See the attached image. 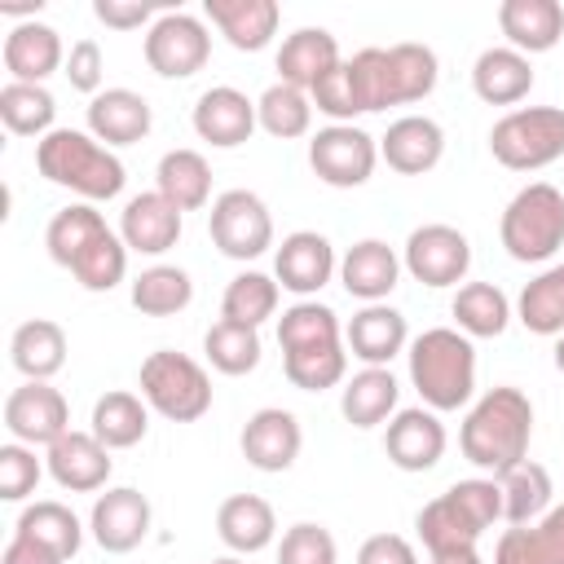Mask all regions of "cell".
Masks as SVG:
<instances>
[{
    "label": "cell",
    "instance_id": "obj_1",
    "mask_svg": "<svg viewBox=\"0 0 564 564\" xmlns=\"http://www.w3.org/2000/svg\"><path fill=\"white\" fill-rule=\"evenodd\" d=\"M529 441H533V401L511 383L480 392V401L467 410L458 427L463 458L494 480L529 458Z\"/></svg>",
    "mask_w": 564,
    "mask_h": 564
},
{
    "label": "cell",
    "instance_id": "obj_2",
    "mask_svg": "<svg viewBox=\"0 0 564 564\" xmlns=\"http://www.w3.org/2000/svg\"><path fill=\"white\" fill-rule=\"evenodd\" d=\"M35 167L44 181L79 194L84 203H110L128 181L123 159L79 128H53L44 141H35Z\"/></svg>",
    "mask_w": 564,
    "mask_h": 564
},
{
    "label": "cell",
    "instance_id": "obj_3",
    "mask_svg": "<svg viewBox=\"0 0 564 564\" xmlns=\"http://www.w3.org/2000/svg\"><path fill=\"white\" fill-rule=\"evenodd\" d=\"M498 520H502V485L494 476H471V480H454L445 494L423 502L414 529L427 555H441V551L476 546L485 529H494Z\"/></svg>",
    "mask_w": 564,
    "mask_h": 564
},
{
    "label": "cell",
    "instance_id": "obj_4",
    "mask_svg": "<svg viewBox=\"0 0 564 564\" xmlns=\"http://www.w3.org/2000/svg\"><path fill=\"white\" fill-rule=\"evenodd\" d=\"M410 383L427 410H463L476 392V348L458 326H432L410 339Z\"/></svg>",
    "mask_w": 564,
    "mask_h": 564
},
{
    "label": "cell",
    "instance_id": "obj_5",
    "mask_svg": "<svg viewBox=\"0 0 564 564\" xmlns=\"http://www.w3.org/2000/svg\"><path fill=\"white\" fill-rule=\"evenodd\" d=\"M498 238L511 260L520 264H542L564 247V189L551 181H529L516 189V198L502 207Z\"/></svg>",
    "mask_w": 564,
    "mask_h": 564
},
{
    "label": "cell",
    "instance_id": "obj_6",
    "mask_svg": "<svg viewBox=\"0 0 564 564\" xmlns=\"http://www.w3.org/2000/svg\"><path fill=\"white\" fill-rule=\"evenodd\" d=\"M137 388L145 397V405L154 414H163L167 423H194L212 410V379L207 370L176 352V348H154L145 361H141V375H137Z\"/></svg>",
    "mask_w": 564,
    "mask_h": 564
},
{
    "label": "cell",
    "instance_id": "obj_7",
    "mask_svg": "<svg viewBox=\"0 0 564 564\" xmlns=\"http://www.w3.org/2000/svg\"><path fill=\"white\" fill-rule=\"evenodd\" d=\"M489 154L511 172H538L564 159V106H520L489 128Z\"/></svg>",
    "mask_w": 564,
    "mask_h": 564
},
{
    "label": "cell",
    "instance_id": "obj_8",
    "mask_svg": "<svg viewBox=\"0 0 564 564\" xmlns=\"http://www.w3.org/2000/svg\"><path fill=\"white\" fill-rule=\"evenodd\" d=\"M207 234L212 247L229 260H256L273 247V216L260 194L251 189H225L212 198L207 212Z\"/></svg>",
    "mask_w": 564,
    "mask_h": 564
},
{
    "label": "cell",
    "instance_id": "obj_9",
    "mask_svg": "<svg viewBox=\"0 0 564 564\" xmlns=\"http://www.w3.org/2000/svg\"><path fill=\"white\" fill-rule=\"evenodd\" d=\"M379 141L357 123H326L308 141V167L330 189H357L375 176Z\"/></svg>",
    "mask_w": 564,
    "mask_h": 564
},
{
    "label": "cell",
    "instance_id": "obj_10",
    "mask_svg": "<svg viewBox=\"0 0 564 564\" xmlns=\"http://www.w3.org/2000/svg\"><path fill=\"white\" fill-rule=\"evenodd\" d=\"M145 66L163 79H189L207 66L212 57V35H207V22L194 18V13H181V9H167L159 13L150 26H145Z\"/></svg>",
    "mask_w": 564,
    "mask_h": 564
},
{
    "label": "cell",
    "instance_id": "obj_11",
    "mask_svg": "<svg viewBox=\"0 0 564 564\" xmlns=\"http://www.w3.org/2000/svg\"><path fill=\"white\" fill-rule=\"evenodd\" d=\"M401 269L423 286H458L471 269V242L454 225H419L405 238Z\"/></svg>",
    "mask_w": 564,
    "mask_h": 564
},
{
    "label": "cell",
    "instance_id": "obj_12",
    "mask_svg": "<svg viewBox=\"0 0 564 564\" xmlns=\"http://www.w3.org/2000/svg\"><path fill=\"white\" fill-rule=\"evenodd\" d=\"M154 524V507L141 489L132 485H115L106 494H97L93 511H88V533L106 555H128L150 538Z\"/></svg>",
    "mask_w": 564,
    "mask_h": 564
},
{
    "label": "cell",
    "instance_id": "obj_13",
    "mask_svg": "<svg viewBox=\"0 0 564 564\" xmlns=\"http://www.w3.org/2000/svg\"><path fill=\"white\" fill-rule=\"evenodd\" d=\"M4 427L13 441L22 445H53L57 436L70 432V405L66 397L53 388V383H40V379H26L22 388H13L4 397Z\"/></svg>",
    "mask_w": 564,
    "mask_h": 564
},
{
    "label": "cell",
    "instance_id": "obj_14",
    "mask_svg": "<svg viewBox=\"0 0 564 564\" xmlns=\"http://www.w3.org/2000/svg\"><path fill=\"white\" fill-rule=\"evenodd\" d=\"M335 273H339L335 247H330V238L317 234V229H295V234H286L282 247L273 251V278H278V286L291 291V295H300V300L317 295Z\"/></svg>",
    "mask_w": 564,
    "mask_h": 564
},
{
    "label": "cell",
    "instance_id": "obj_15",
    "mask_svg": "<svg viewBox=\"0 0 564 564\" xmlns=\"http://www.w3.org/2000/svg\"><path fill=\"white\" fill-rule=\"evenodd\" d=\"M189 119H194L198 141H207V145H216V150H238V145H247L251 132L260 128L256 101H251L247 93L229 88V84L207 88V93L194 101V115H189Z\"/></svg>",
    "mask_w": 564,
    "mask_h": 564
},
{
    "label": "cell",
    "instance_id": "obj_16",
    "mask_svg": "<svg viewBox=\"0 0 564 564\" xmlns=\"http://www.w3.org/2000/svg\"><path fill=\"white\" fill-rule=\"evenodd\" d=\"M383 449H388V463L401 467V471H432L445 454V423L427 405L397 410L388 419Z\"/></svg>",
    "mask_w": 564,
    "mask_h": 564
},
{
    "label": "cell",
    "instance_id": "obj_17",
    "mask_svg": "<svg viewBox=\"0 0 564 564\" xmlns=\"http://www.w3.org/2000/svg\"><path fill=\"white\" fill-rule=\"evenodd\" d=\"M185 212H176L159 189H145V194H132L123 203V216H119V238L128 251L137 256H163L181 242V220Z\"/></svg>",
    "mask_w": 564,
    "mask_h": 564
},
{
    "label": "cell",
    "instance_id": "obj_18",
    "mask_svg": "<svg viewBox=\"0 0 564 564\" xmlns=\"http://www.w3.org/2000/svg\"><path fill=\"white\" fill-rule=\"evenodd\" d=\"M242 458L256 467V471H286L295 458H300V445H304V432H300V419L282 405H264L247 419L242 436Z\"/></svg>",
    "mask_w": 564,
    "mask_h": 564
},
{
    "label": "cell",
    "instance_id": "obj_19",
    "mask_svg": "<svg viewBox=\"0 0 564 564\" xmlns=\"http://www.w3.org/2000/svg\"><path fill=\"white\" fill-rule=\"evenodd\" d=\"M445 154V128L427 115H401L379 137V159L401 176H423Z\"/></svg>",
    "mask_w": 564,
    "mask_h": 564
},
{
    "label": "cell",
    "instance_id": "obj_20",
    "mask_svg": "<svg viewBox=\"0 0 564 564\" xmlns=\"http://www.w3.org/2000/svg\"><path fill=\"white\" fill-rule=\"evenodd\" d=\"M0 57H4L9 79H18V84H44L53 70L66 66L62 35L48 22H13L9 35H4Z\"/></svg>",
    "mask_w": 564,
    "mask_h": 564
},
{
    "label": "cell",
    "instance_id": "obj_21",
    "mask_svg": "<svg viewBox=\"0 0 564 564\" xmlns=\"http://www.w3.org/2000/svg\"><path fill=\"white\" fill-rule=\"evenodd\" d=\"M401 256L383 238H361L339 256V282L361 304H383L397 291Z\"/></svg>",
    "mask_w": 564,
    "mask_h": 564
},
{
    "label": "cell",
    "instance_id": "obj_22",
    "mask_svg": "<svg viewBox=\"0 0 564 564\" xmlns=\"http://www.w3.org/2000/svg\"><path fill=\"white\" fill-rule=\"evenodd\" d=\"M48 476L70 494H97L110 480V449L93 432H66L48 445Z\"/></svg>",
    "mask_w": 564,
    "mask_h": 564
},
{
    "label": "cell",
    "instance_id": "obj_23",
    "mask_svg": "<svg viewBox=\"0 0 564 564\" xmlns=\"http://www.w3.org/2000/svg\"><path fill=\"white\" fill-rule=\"evenodd\" d=\"M154 128V110L141 93L132 88H101L93 101H88V132L101 141V145H137L145 141Z\"/></svg>",
    "mask_w": 564,
    "mask_h": 564
},
{
    "label": "cell",
    "instance_id": "obj_24",
    "mask_svg": "<svg viewBox=\"0 0 564 564\" xmlns=\"http://www.w3.org/2000/svg\"><path fill=\"white\" fill-rule=\"evenodd\" d=\"M344 344L357 361L366 366H388L397 352L410 348V326L405 313H397L388 300L383 304H361L352 313V322L344 326Z\"/></svg>",
    "mask_w": 564,
    "mask_h": 564
},
{
    "label": "cell",
    "instance_id": "obj_25",
    "mask_svg": "<svg viewBox=\"0 0 564 564\" xmlns=\"http://www.w3.org/2000/svg\"><path fill=\"white\" fill-rule=\"evenodd\" d=\"M339 62H344L339 57V44H335V35L326 26H300V31H291L282 40L273 66H278V84H291V88L313 93Z\"/></svg>",
    "mask_w": 564,
    "mask_h": 564
},
{
    "label": "cell",
    "instance_id": "obj_26",
    "mask_svg": "<svg viewBox=\"0 0 564 564\" xmlns=\"http://www.w3.org/2000/svg\"><path fill=\"white\" fill-rule=\"evenodd\" d=\"M498 31L516 53H551L564 40V4L560 0H502Z\"/></svg>",
    "mask_w": 564,
    "mask_h": 564
},
{
    "label": "cell",
    "instance_id": "obj_27",
    "mask_svg": "<svg viewBox=\"0 0 564 564\" xmlns=\"http://www.w3.org/2000/svg\"><path fill=\"white\" fill-rule=\"evenodd\" d=\"M207 22L238 48V53H260L278 35L282 9L278 0H203Z\"/></svg>",
    "mask_w": 564,
    "mask_h": 564
},
{
    "label": "cell",
    "instance_id": "obj_28",
    "mask_svg": "<svg viewBox=\"0 0 564 564\" xmlns=\"http://www.w3.org/2000/svg\"><path fill=\"white\" fill-rule=\"evenodd\" d=\"M216 533L234 555H256L278 538V516L260 494H229L216 507Z\"/></svg>",
    "mask_w": 564,
    "mask_h": 564
},
{
    "label": "cell",
    "instance_id": "obj_29",
    "mask_svg": "<svg viewBox=\"0 0 564 564\" xmlns=\"http://www.w3.org/2000/svg\"><path fill=\"white\" fill-rule=\"evenodd\" d=\"M471 88L485 106H516L529 97L533 88V66L524 53L498 44V48H485L471 66Z\"/></svg>",
    "mask_w": 564,
    "mask_h": 564
},
{
    "label": "cell",
    "instance_id": "obj_30",
    "mask_svg": "<svg viewBox=\"0 0 564 564\" xmlns=\"http://www.w3.org/2000/svg\"><path fill=\"white\" fill-rule=\"evenodd\" d=\"M397 401H401V383L388 366H366L357 370L344 392H339V414L352 423V427H379L397 414Z\"/></svg>",
    "mask_w": 564,
    "mask_h": 564
},
{
    "label": "cell",
    "instance_id": "obj_31",
    "mask_svg": "<svg viewBox=\"0 0 564 564\" xmlns=\"http://www.w3.org/2000/svg\"><path fill=\"white\" fill-rule=\"evenodd\" d=\"M494 564H564V502L533 524H511L494 546Z\"/></svg>",
    "mask_w": 564,
    "mask_h": 564
},
{
    "label": "cell",
    "instance_id": "obj_32",
    "mask_svg": "<svg viewBox=\"0 0 564 564\" xmlns=\"http://www.w3.org/2000/svg\"><path fill=\"white\" fill-rule=\"evenodd\" d=\"M9 361L22 379H40L48 383L62 366H66V330L48 317H31L13 330L9 339Z\"/></svg>",
    "mask_w": 564,
    "mask_h": 564
},
{
    "label": "cell",
    "instance_id": "obj_33",
    "mask_svg": "<svg viewBox=\"0 0 564 564\" xmlns=\"http://www.w3.org/2000/svg\"><path fill=\"white\" fill-rule=\"evenodd\" d=\"M154 189L176 207V212H198L212 198V163L198 150H167L154 167Z\"/></svg>",
    "mask_w": 564,
    "mask_h": 564
},
{
    "label": "cell",
    "instance_id": "obj_34",
    "mask_svg": "<svg viewBox=\"0 0 564 564\" xmlns=\"http://www.w3.org/2000/svg\"><path fill=\"white\" fill-rule=\"evenodd\" d=\"M88 423H93L88 432H93L106 449H132V445L145 441V432H150V405H145V397L115 388V392H101V397L93 401V419H88Z\"/></svg>",
    "mask_w": 564,
    "mask_h": 564
},
{
    "label": "cell",
    "instance_id": "obj_35",
    "mask_svg": "<svg viewBox=\"0 0 564 564\" xmlns=\"http://www.w3.org/2000/svg\"><path fill=\"white\" fill-rule=\"evenodd\" d=\"M13 533H22V538H31V542H40V546H48V551H57L62 560H75L79 546H84V524H79V516H75L66 502H57V498H40V502L22 507Z\"/></svg>",
    "mask_w": 564,
    "mask_h": 564
},
{
    "label": "cell",
    "instance_id": "obj_36",
    "mask_svg": "<svg viewBox=\"0 0 564 564\" xmlns=\"http://www.w3.org/2000/svg\"><path fill=\"white\" fill-rule=\"evenodd\" d=\"M449 313L467 339H498L511 322V300L494 282H463Z\"/></svg>",
    "mask_w": 564,
    "mask_h": 564
},
{
    "label": "cell",
    "instance_id": "obj_37",
    "mask_svg": "<svg viewBox=\"0 0 564 564\" xmlns=\"http://www.w3.org/2000/svg\"><path fill=\"white\" fill-rule=\"evenodd\" d=\"M53 119H57V101H53V93L44 84H18V79H9L0 88V123L13 137L44 141L53 132Z\"/></svg>",
    "mask_w": 564,
    "mask_h": 564
},
{
    "label": "cell",
    "instance_id": "obj_38",
    "mask_svg": "<svg viewBox=\"0 0 564 564\" xmlns=\"http://www.w3.org/2000/svg\"><path fill=\"white\" fill-rule=\"evenodd\" d=\"M502 485V520L507 524H533L551 511V471L533 458L516 463L507 476H498Z\"/></svg>",
    "mask_w": 564,
    "mask_h": 564
},
{
    "label": "cell",
    "instance_id": "obj_39",
    "mask_svg": "<svg viewBox=\"0 0 564 564\" xmlns=\"http://www.w3.org/2000/svg\"><path fill=\"white\" fill-rule=\"evenodd\" d=\"M516 317L533 335H546V339L564 335V264H551L533 282H524L516 300Z\"/></svg>",
    "mask_w": 564,
    "mask_h": 564
},
{
    "label": "cell",
    "instance_id": "obj_40",
    "mask_svg": "<svg viewBox=\"0 0 564 564\" xmlns=\"http://www.w3.org/2000/svg\"><path fill=\"white\" fill-rule=\"evenodd\" d=\"M128 295H132V308L137 313H145V317H172V313L189 308L194 282L176 264H150V269H141L132 278V291Z\"/></svg>",
    "mask_w": 564,
    "mask_h": 564
},
{
    "label": "cell",
    "instance_id": "obj_41",
    "mask_svg": "<svg viewBox=\"0 0 564 564\" xmlns=\"http://www.w3.org/2000/svg\"><path fill=\"white\" fill-rule=\"evenodd\" d=\"M441 75V62L427 44H392L388 48V88H392V106H414L423 97H432Z\"/></svg>",
    "mask_w": 564,
    "mask_h": 564
},
{
    "label": "cell",
    "instance_id": "obj_42",
    "mask_svg": "<svg viewBox=\"0 0 564 564\" xmlns=\"http://www.w3.org/2000/svg\"><path fill=\"white\" fill-rule=\"evenodd\" d=\"M278 295H282L278 278H269V273H260V269H247V273L229 278V286H225V295H220V317L260 330V326L278 313Z\"/></svg>",
    "mask_w": 564,
    "mask_h": 564
},
{
    "label": "cell",
    "instance_id": "obj_43",
    "mask_svg": "<svg viewBox=\"0 0 564 564\" xmlns=\"http://www.w3.org/2000/svg\"><path fill=\"white\" fill-rule=\"evenodd\" d=\"M106 229H110V225H106V216H101L93 203H70V207H62V212L48 220V229H44V247H48L53 264L70 269L75 256H79L93 238H101Z\"/></svg>",
    "mask_w": 564,
    "mask_h": 564
},
{
    "label": "cell",
    "instance_id": "obj_44",
    "mask_svg": "<svg viewBox=\"0 0 564 564\" xmlns=\"http://www.w3.org/2000/svg\"><path fill=\"white\" fill-rule=\"evenodd\" d=\"M256 119L278 141L308 137V128H313V97L304 88H291V84H269L260 93V101H256Z\"/></svg>",
    "mask_w": 564,
    "mask_h": 564
},
{
    "label": "cell",
    "instance_id": "obj_45",
    "mask_svg": "<svg viewBox=\"0 0 564 564\" xmlns=\"http://www.w3.org/2000/svg\"><path fill=\"white\" fill-rule=\"evenodd\" d=\"M282 370L300 392H326L344 383L348 375V344H313V348H291L282 352Z\"/></svg>",
    "mask_w": 564,
    "mask_h": 564
},
{
    "label": "cell",
    "instance_id": "obj_46",
    "mask_svg": "<svg viewBox=\"0 0 564 564\" xmlns=\"http://www.w3.org/2000/svg\"><path fill=\"white\" fill-rule=\"evenodd\" d=\"M344 339V326L335 317L330 304H317V300H295L291 308H282L278 317V344L282 352L291 348H313V344H339Z\"/></svg>",
    "mask_w": 564,
    "mask_h": 564
},
{
    "label": "cell",
    "instance_id": "obj_47",
    "mask_svg": "<svg viewBox=\"0 0 564 564\" xmlns=\"http://www.w3.org/2000/svg\"><path fill=\"white\" fill-rule=\"evenodd\" d=\"M203 352H207V361H212V370H220V375H251L256 366H260V330L256 326H238V322H216L207 335H203Z\"/></svg>",
    "mask_w": 564,
    "mask_h": 564
},
{
    "label": "cell",
    "instance_id": "obj_48",
    "mask_svg": "<svg viewBox=\"0 0 564 564\" xmlns=\"http://www.w3.org/2000/svg\"><path fill=\"white\" fill-rule=\"evenodd\" d=\"M70 273H75V282L84 291H115L123 282V273H128V247H123V238L115 229H106L101 238H93L75 256Z\"/></svg>",
    "mask_w": 564,
    "mask_h": 564
},
{
    "label": "cell",
    "instance_id": "obj_49",
    "mask_svg": "<svg viewBox=\"0 0 564 564\" xmlns=\"http://www.w3.org/2000/svg\"><path fill=\"white\" fill-rule=\"evenodd\" d=\"M344 66H348V79H352V93H357L361 115H375V110H388V106H392V88H388V48H361V53H352Z\"/></svg>",
    "mask_w": 564,
    "mask_h": 564
},
{
    "label": "cell",
    "instance_id": "obj_50",
    "mask_svg": "<svg viewBox=\"0 0 564 564\" xmlns=\"http://www.w3.org/2000/svg\"><path fill=\"white\" fill-rule=\"evenodd\" d=\"M278 564H339V551H335L330 529H322L313 520L291 524L282 533V542H278Z\"/></svg>",
    "mask_w": 564,
    "mask_h": 564
},
{
    "label": "cell",
    "instance_id": "obj_51",
    "mask_svg": "<svg viewBox=\"0 0 564 564\" xmlns=\"http://www.w3.org/2000/svg\"><path fill=\"white\" fill-rule=\"evenodd\" d=\"M40 476H44V467H40V458H35L31 445H22V441L0 445V498L4 502L31 498L35 485H40Z\"/></svg>",
    "mask_w": 564,
    "mask_h": 564
},
{
    "label": "cell",
    "instance_id": "obj_52",
    "mask_svg": "<svg viewBox=\"0 0 564 564\" xmlns=\"http://www.w3.org/2000/svg\"><path fill=\"white\" fill-rule=\"evenodd\" d=\"M308 97H313V106H317L330 123H352V119L361 115V106H357V93H352V79H348V66H344V62H339V66H335V70H330V75H326Z\"/></svg>",
    "mask_w": 564,
    "mask_h": 564
},
{
    "label": "cell",
    "instance_id": "obj_53",
    "mask_svg": "<svg viewBox=\"0 0 564 564\" xmlns=\"http://www.w3.org/2000/svg\"><path fill=\"white\" fill-rule=\"evenodd\" d=\"M101 70H106L101 44H97V40H75L70 53H66V66H62V75L70 79V88L97 97V93H101Z\"/></svg>",
    "mask_w": 564,
    "mask_h": 564
},
{
    "label": "cell",
    "instance_id": "obj_54",
    "mask_svg": "<svg viewBox=\"0 0 564 564\" xmlns=\"http://www.w3.org/2000/svg\"><path fill=\"white\" fill-rule=\"evenodd\" d=\"M93 18L110 31H137L154 18V4H145V0H93Z\"/></svg>",
    "mask_w": 564,
    "mask_h": 564
},
{
    "label": "cell",
    "instance_id": "obj_55",
    "mask_svg": "<svg viewBox=\"0 0 564 564\" xmlns=\"http://www.w3.org/2000/svg\"><path fill=\"white\" fill-rule=\"evenodd\" d=\"M357 564H419V555L401 533H370L357 546Z\"/></svg>",
    "mask_w": 564,
    "mask_h": 564
},
{
    "label": "cell",
    "instance_id": "obj_56",
    "mask_svg": "<svg viewBox=\"0 0 564 564\" xmlns=\"http://www.w3.org/2000/svg\"><path fill=\"white\" fill-rule=\"evenodd\" d=\"M0 564H66V560H62L57 551H48V546H40V542L13 533L9 546H4V555H0Z\"/></svg>",
    "mask_w": 564,
    "mask_h": 564
},
{
    "label": "cell",
    "instance_id": "obj_57",
    "mask_svg": "<svg viewBox=\"0 0 564 564\" xmlns=\"http://www.w3.org/2000/svg\"><path fill=\"white\" fill-rule=\"evenodd\" d=\"M40 9H44V0H0V13L4 18H22V22H35Z\"/></svg>",
    "mask_w": 564,
    "mask_h": 564
},
{
    "label": "cell",
    "instance_id": "obj_58",
    "mask_svg": "<svg viewBox=\"0 0 564 564\" xmlns=\"http://www.w3.org/2000/svg\"><path fill=\"white\" fill-rule=\"evenodd\" d=\"M432 564H485V560H480L476 546H458V551H441V555H432Z\"/></svg>",
    "mask_w": 564,
    "mask_h": 564
},
{
    "label": "cell",
    "instance_id": "obj_59",
    "mask_svg": "<svg viewBox=\"0 0 564 564\" xmlns=\"http://www.w3.org/2000/svg\"><path fill=\"white\" fill-rule=\"evenodd\" d=\"M555 370H560V375H564V335H560V339H555Z\"/></svg>",
    "mask_w": 564,
    "mask_h": 564
},
{
    "label": "cell",
    "instance_id": "obj_60",
    "mask_svg": "<svg viewBox=\"0 0 564 564\" xmlns=\"http://www.w3.org/2000/svg\"><path fill=\"white\" fill-rule=\"evenodd\" d=\"M212 564H247V560H242V555H216Z\"/></svg>",
    "mask_w": 564,
    "mask_h": 564
}]
</instances>
